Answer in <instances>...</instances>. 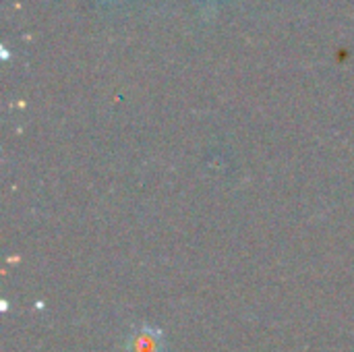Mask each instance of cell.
Segmentation results:
<instances>
[{
  "label": "cell",
  "instance_id": "obj_1",
  "mask_svg": "<svg viewBox=\"0 0 354 352\" xmlns=\"http://www.w3.org/2000/svg\"><path fill=\"white\" fill-rule=\"evenodd\" d=\"M127 352H166L164 332L153 326H139L127 340Z\"/></svg>",
  "mask_w": 354,
  "mask_h": 352
}]
</instances>
